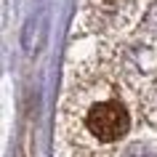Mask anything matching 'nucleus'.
Masks as SVG:
<instances>
[{
	"label": "nucleus",
	"mask_w": 157,
	"mask_h": 157,
	"mask_svg": "<svg viewBox=\"0 0 157 157\" xmlns=\"http://www.w3.org/2000/svg\"><path fill=\"white\" fill-rule=\"evenodd\" d=\"M120 157H157V152L149 144H141V141H136V144H131V147L125 149Z\"/></svg>",
	"instance_id": "nucleus-2"
},
{
	"label": "nucleus",
	"mask_w": 157,
	"mask_h": 157,
	"mask_svg": "<svg viewBox=\"0 0 157 157\" xmlns=\"http://www.w3.org/2000/svg\"><path fill=\"white\" fill-rule=\"evenodd\" d=\"M85 123H88V131L99 141L109 144V141H117L120 136H125L128 125H131V115L120 101H101L88 112Z\"/></svg>",
	"instance_id": "nucleus-1"
}]
</instances>
